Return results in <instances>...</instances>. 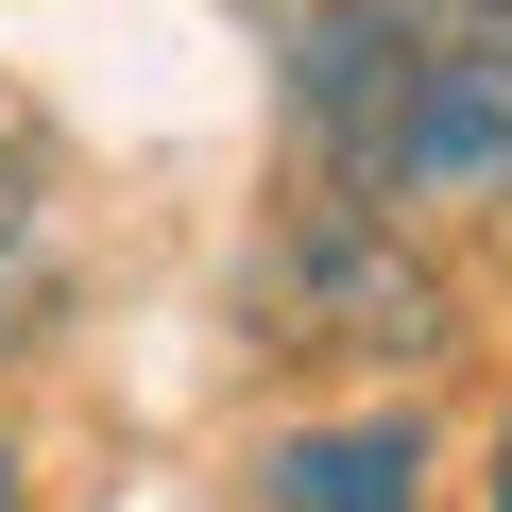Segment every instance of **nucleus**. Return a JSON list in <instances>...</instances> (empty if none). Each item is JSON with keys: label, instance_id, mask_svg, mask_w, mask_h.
Masks as SVG:
<instances>
[{"label": "nucleus", "instance_id": "obj_4", "mask_svg": "<svg viewBox=\"0 0 512 512\" xmlns=\"http://www.w3.org/2000/svg\"><path fill=\"white\" fill-rule=\"evenodd\" d=\"M52 291H69V256H52V188H35V171H0V359H35Z\"/></svg>", "mask_w": 512, "mask_h": 512}, {"label": "nucleus", "instance_id": "obj_3", "mask_svg": "<svg viewBox=\"0 0 512 512\" xmlns=\"http://www.w3.org/2000/svg\"><path fill=\"white\" fill-rule=\"evenodd\" d=\"M427 478H444V444L410 410H342V427H291L274 461H256L274 512H427Z\"/></svg>", "mask_w": 512, "mask_h": 512}, {"label": "nucleus", "instance_id": "obj_5", "mask_svg": "<svg viewBox=\"0 0 512 512\" xmlns=\"http://www.w3.org/2000/svg\"><path fill=\"white\" fill-rule=\"evenodd\" d=\"M478 512H512V410H495V461H478Z\"/></svg>", "mask_w": 512, "mask_h": 512}, {"label": "nucleus", "instance_id": "obj_1", "mask_svg": "<svg viewBox=\"0 0 512 512\" xmlns=\"http://www.w3.org/2000/svg\"><path fill=\"white\" fill-rule=\"evenodd\" d=\"M291 137L325 188H359L393 222L512 205V0H308Z\"/></svg>", "mask_w": 512, "mask_h": 512}, {"label": "nucleus", "instance_id": "obj_6", "mask_svg": "<svg viewBox=\"0 0 512 512\" xmlns=\"http://www.w3.org/2000/svg\"><path fill=\"white\" fill-rule=\"evenodd\" d=\"M0 512H18V478H0Z\"/></svg>", "mask_w": 512, "mask_h": 512}, {"label": "nucleus", "instance_id": "obj_2", "mask_svg": "<svg viewBox=\"0 0 512 512\" xmlns=\"http://www.w3.org/2000/svg\"><path fill=\"white\" fill-rule=\"evenodd\" d=\"M239 325L274 342V359H444V342H461L427 239H410L393 205H359V188H308L274 239H256Z\"/></svg>", "mask_w": 512, "mask_h": 512}]
</instances>
